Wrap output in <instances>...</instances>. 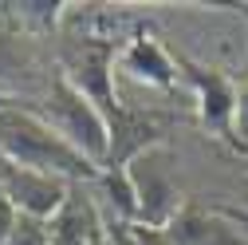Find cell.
Masks as SVG:
<instances>
[{
  "label": "cell",
  "mask_w": 248,
  "mask_h": 245,
  "mask_svg": "<svg viewBox=\"0 0 248 245\" xmlns=\"http://www.w3.org/2000/svg\"><path fill=\"white\" fill-rule=\"evenodd\" d=\"M0 158H8L24 170L83 182V186H95L103 178V170L95 162H87L40 111L16 107V99L8 107H0Z\"/></svg>",
  "instance_id": "cell-1"
},
{
  "label": "cell",
  "mask_w": 248,
  "mask_h": 245,
  "mask_svg": "<svg viewBox=\"0 0 248 245\" xmlns=\"http://www.w3.org/2000/svg\"><path fill=\"white\" fill-rule=\"evenodd\" d=\"M44 119L63 135L87 162H95L103 170L107 162V150H110V127H107V115L91 103L83 91L59 71V64L51 68L47 79V103H44Z\"/></svg>",
  "instance_id": "cell-2"
},
{
  "label": "cell",
  "mask_w": 248,
  "mask_h": 245,
  "mask_svg": "<svg viewBox=\"0 0 248 245\" xmlns=\"http://www.w3.org/2000/svg\"><path fill=\"white\" fill-rule=\"evenodd\" d=\"M130 182H134V198H138V222L134 226H150V229H170L173 218L185 210L181 186L170 174V150L154 146L146 155H138L126 166Z\"/></svg>",
  "instance_id": "cell-3"
},
{
  "label": "cell",
  "mask_w": 248,
  "mask_h": 245,
  "mask_svg": "<svg viewBox=\"0 0 248 245\" xmlns=\"http://www.w3.org/2000/svg\"><path fill=\"white\" fill-rule=\"evenodd\" d=\"M177 59V71L189 79L193 87V95H197V119H201V127L213 135V139H221L236 150V135H232V122H236V79H229L225 71H217V68H205L197 64V59L189 55H173Z\"/></svg>",
  "instance_id": "cell-4"
},
{
  "label": "cell",
  "mask_w": 248,
  "mask_h": 245,
  "mask_svg": "<svg viewBox=\"0 0 248 245\" xmlns=\"http://www.w3.org/2000/svg\"><path fill=\"white\" fill-rule=\"evenodd\" d=\"M75 182L67 178H55V174H40V170H24L8 158H0V194L12 202L16 213L24 218H40L51 222L59 210L67 206Z\"/></svg>",
  "instance_id": "cell-5"
},
{
  "label": "cell",
  "mask_w": 248,
  "mask_h": 245,
  "mask_svg": "<svg viewBox=\"0 0 248 245\" xmlns=\"http://www.w3.org/2000/svg\"><path fill=\"white\" fill-rule=\"evenodd\" d=\"M107 127H110V150H107L103 174L107 170H126L138 155H146L154 146H166V139H170L162 119L130 111V107H122L114 119H107Z\"/></svg>",
  "instance_id": "cell-6"
},
{
  "label": "cell",
  "mask_w": 248,
  "mask_h": 245,
  "mask_svg": "<svg viewBox=\"0 0 248 245\" xmlns=\"http://www.w3.org/2000/svg\"><path fill=\"white\" fill-rule=\"evenodd\" d=\"M118 68L130 71L142 83H150V87H162V91H170L177 83V59L158 36H154L150 24H138L134 36L118 48Z\"/></svg>",
  "instance_id": "cell-7"
},
{
  "label": "cell",
  "mask_w": 248,
  "mask_h": 245,
  "mask_svg": "<svg viewBox=\"0 0 248 245\" xmlns=\"http://www.w3.org/2000/svg\"><path fill=\"white\" fill-rule=\"evenodd\" d=\"M99 229H103V213H99L95 198L83 194V182H75L67 206L47 222V237H51V245H91V237Z\"/></svg>",
  "instance_id": "cell-8"
},
{
  "label": "cell",
  "mask_w": 248,
  "mask_h": 245,
  "mask_svg": "<svg viewBox=\"0 0 248 245\" xmlns=\"http://www.w3.org/2000/svg\"><path fill=\"white\" fill-rule=\"evenodd\" d=\"M166 237H170V245H244V241L232 233V226H229L213 206H209V210L185 206L177 218H173V226L166 229Z\"/></svg>",
  "instance_id": "cell-9"
},
{
  "label": "cell",
  "mask_w": 248,
  "mask_h": 245,
  "mask_svg": "<svg viewBox=\"0 0 248 245\" xmlns=\"http://www.w3.org/2000/svg\"><path fill=\"white\" fill-rule=\"evenodd\" d=\"M8 12V20L20 28L24 36H51L59 20H63V8L67 4H51V0H24V4H0Z\"/></svg>",
  "instance_id": "cell-10"
},
{
  "label": "cell",
  "mask_w": 248,
  "mask_h": 245,
  "mask_svg": "<svg viewBox=\"0 0 248 245\" xmlns=\"http://www.w3.org/2000/svg\"><path fill=\"white\" fill-rule=\"evenodd\" d=\"M232 135H236V150H248V83H240V91H236V122H232Z\"/></svg>",
  "instance_id": "cell-11"
},
{
  "label": "cell",
  "mask_w": 248,
  "mask_h": 245,
  "mask_svg": "<svg viewBox=\"0 0 248 245\" xmlns=\"http://www.w3.org/2000/svg\"><path fill=\"white\" fill-rule=\"evenodd\" d=\"M213 210H217V213H221V218L232 226V233H236L240 241H248V206H229V202H217Z\"/></svg>",
  "instance_id": "cell-12"
},
{
  "label": "cell",
  "mask_w": 248,
  "mask_h": 245,
  "mask_svg": "<svg viewBox=\"0 0 248 245\" xmlns=\"http://www.w3.org/2000/svg\"><path fill=\"white\" fill-rule=\"evenodd\" d=\"M12 226H16V210H12V202H8L4 194H0V245H8Z\"/></svg>",
  "instance_id": "cell-13"
},
{
  "label": "cell",
  "mask_w": 248,
  "mask_h": 245,
  "mask_svg": "<svg viewBox=\"0 0 248 245\" xmlns=\"http://www.w3.org/2000/svg\"><path fill=\"white\" fill-rule=\"evenodd\" d=\"M225 8H236V12L248 20V4H225ZM240 83H248V59H244V68H240Z\"/></svg>",
  "instance_id": "cell-14"
},
{
  "label": "cell",
  "mask_w": 248,
  "mask_h": 245,
  "mask_svg": "<svg viewBox=\"0 0 248 245\" xmlns=\"http://www.w3.org/2000/svg\"><path fill=\"white\" fill-rule=\"evenodd\" d=\"M8 103H12V99H8V95H0V107H8Z\"/></svg>",
  "instance_id": "cell-15"
}]
</instances>
